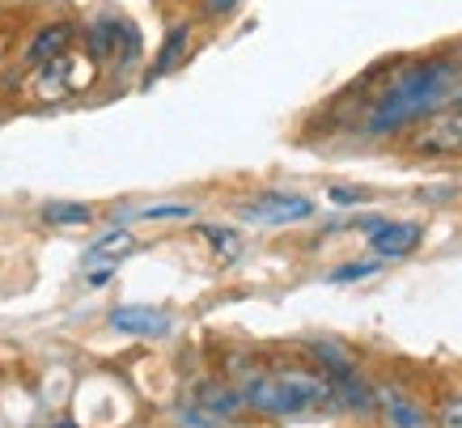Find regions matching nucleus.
Segmentation results:
<instances>
[{
    "label": "nucleus",
    "mask_w": 462,
    "mask_h": 428,
    "mask_svg": "<svg viewBox=\"0 0 462 428\" xmlns=\"http://www.w3.org/2000/svg\"><path fill=\"white\" fill-rule=\"evenodd\" d=\"M314 204H310L306 195H293V191H263L254 195L251 204L238 208L242 221L251 225H289V221H306Z\"/></svg>",
    "instance_id": "39448f33"
},
{
    "label": "nucleus",
    "mask_w": 462,
    "mask_h": 428,
    "mask_svg": "<svg viewBox=\"0 0 462 428\" xmlns=\"http://www.w3.org/2000/svg\"><path fill=\"white\" fill-rule=\"evenodd\" d=\"M319 357L322 365H327V373H331V395H344V403L348 407H374V395H369V386H365L361 377H356V369H352V360L339 352L336 344H319Z\"/></svg>",
    "instance_id": "0eeeda50"
},
{
    "label": "nucleus",
    "mask_w": 462,
    "mask_h": 428,
    "mask_svg": "<svg viewBox=\"0 0 462 428\" xmlns=\"http://www.w3.org/2000/svg\"><path fill=\"white\" fill-rule=\"evenodd\" d=\"M85 47H89V60H115L124 56V64L141 56V34L127 26V22H115V17H98L85 30Z\"/></svg>",
    "instance_id": "20e7f679"
},
{
    "label": "nucleus",
    "mask_w": 462,
    "mask_h": 428,
    "mask_svg": "<svg viewBox=\"0 0 462 428\" xmlns=\"http://www.w3.org/2000/svg\"><path fill=\"white\" fill-rule=\"evenodd\" d=\"M111 327L124 335H144V340H157V335H170V314L166 310H153V305H119L111 314Z\"/></svg>",
    "instance_id": "1a4fd4ad"
},
{
    "label": "nucleus",
    "mask_w": 462,
    "mask_h": 428,
    "mask_svg": "<svg viewBox=\"0 0 462 428\" xmlns=\"http://www.w3.org/2000/svg\"><path fill=\"white\" fill-rule=\"evenodd\" d=\"M365 229H369V247L378 250L382 259H403L424 242V225L416 221H399V225L365 221Z\"/></svg>",
    "instance_id": "6e6552de"
},
{
    "label": "nucleus",
    "mask_w": 462,
    "mask_h": 428,
    "mask_svg": "<svg viewBox=\"0 0 462 428\" xmlns=\"http://www.w3.org/2000/svg\"><path fill=\"white\" fill-rule=\"evenodd\" d=\"M242 399L254 412L267 415H297L310 412L319 403L331 399V382L327 377H314L306 369H254L246 382H242Z\"/></svg>",
    "instance_id": "f03ea898"
},
{
    "label": "nucleus",
    "mask_w": 462,
    "mask_h": 428,
    "mask_svg": "<svg viewBox=\"0 0 462 428\" xmlns=\"http://www.w3.org/2000/svg\"><path fill=\"white\" fill-rule=\"evenodd\" d=\"M411 149L424 157H446V153H462V102L449 111L433 115L429 124L411 136Z\"/></svg>",
    "instance_id": "423d86ee"
},
{
    "label": "nucleus",
    "mask_w": 462,
    "mask_h": 428,
    "mask_svg": "<svg viewBox=\"0 0 462 428\" xmlns=\"http://www.w3.org/2000/svg\"><path fill=\"white\" fill-rule=\"evenodd\" d=\"M374 403H382V412H386V424L391 428H433V420L424 415V407L407 399L403 390H378Z\"/></svg>",
    "instance_id": "9d476101"
},
{
    "label": "nucleus",
    "mask_w": 462,
    "mask_h": 428,
    "mask_svg": "<svg viewBox=\"0 0 462 428\" xmlns=\"http://www.w3.org/2000/svg\"><path fill=\"white\" fill-rule=\"evenodd\" d=\"M212 9H229V5H238V0H208Z\"/></svg>",
    "instance_id": "412c9836"
},
{
    "label": "nucleus",
    "mask_w": 462,
    "mask_h": 428,
    "mask_svg": "<svg viewBox=\"0 0 462 428\" xmlns=\"http://www.w3.org/2000/svg\"><path fill=\"white\" fill-rule=\"evenodd\" d=\"M196 407H199V412H208L212 420H229V415H238L242 407H246V399H242V390L204 382V386H199V395H196Z\"/></svg>",
    "instance_id": "f8f14e48"
},
{
    "label": "nucleus",
    "mask_w": 462,
    "mask_h": 428,
    "mask_svg": "<svg viewBox=\"0 0 462 428\" xmlns=\"http://www.w3.org/2000/svg\"><path fill=\"white\" fill-rule=\"evenodd\" d=\"M378 267H382L378 259H374V263H348V267H336V272H331V280H361V276H374Z\"/></svg>",
    "instance_id": "a211bd4d"
},
{
    "label": "nucleus",
    "mask_w": 462,
    "mask_h": 428,
    "mask_svg": "<svg viewBox=\"0 0 462 428\" xmlns=\"http://www.w3.org/2000/svg\"><path fill=\"white\" fill-rule=\"evenodd\" d=\"M365 191H356V187H336L331 191V204H361Z\"/></svg>",
    "instance_id": "aec40b11"
},
{
    "label": "nucleus",
    "mask_w": 462,
    "mask_h": 428,
    "mask_svg": "<svg viewBox=\"0 0 462 428\" xmlns=\"http://www.w3.org/2000/svg\"><path fill=\"white\" fill-rule=\"evenodd\" d=\"M42 221L47 225H89L94 212L85 204H47L42 208Z\"/></svg>",
    "instance_id": "dca6fc26"
},
{
    "label": "nucleus",
    "mask_w": 462,
    "mask_h": 428,
    "mask_svg": "<svg viewBox=\"0 0 462 428\" xmlns=\"http://www.w3.org/2000/svg\"><path fill=\"white\" fill-rule=\"evenodd\" d=\"M199 234L208 237L212 250H217L225 263H234L242 255V237L234 234V229H225V225H199Z\"/></svg>",
    "instance_id": "2eb2a0df"
},
{
    "label": "nucleus",
    "mask_w": 462,
    "mask_h": 428,
    "mask_svg": "<svg viewBox=\"0 0 462 428\" xmlns=\"http://www.w3.org/2000/svg\"><path fill=\"white\" fill-rule=\"evenodd\" d=\"M132 247H136V237L127 234V229H111V234H102L94 247L85 250V267H89V272H94V267H102V263H106V267H115V263L124 259Z\"/></svg>",
    "instance_id": "ddd939ff"
},
{
    "label": "nucleus",
    "mask_w": 462,
    "mask_h": 428,
    "mask_svg": "<svg viewBox=\"0 0 462 428\" xmlns=\"http://www.w3.org/2000/svg\"><path fill=\"white\" fill-rule=\"evenodd\" d=\"M187 39H191V30H187V26L170 30L166 42H162V56H157V64H153V77H162V72H170L174 64H179L182 51H187Z\"/></svg>",
    "instance_id": "4468645a"
},
{
    "label": "nucleus",
    "mask_w": 462,
    "mask_h": 428,
    "mask_svg": "<svg viewBox=\"0 0 462 428\" xmlns=\"http://www.w3.org/2000/svg\"><path fill=\"white\" fill-rule=\"evenodd\" d=\"M51 428H77V424H51Z\"/></svg>",
    "instance_id": "4be33fe9"
},
{
    "label": "nucleus",
    "mask_w": 462,
    "mask_h": 428,
    "mask_svg": "<svg viewBox=\"0 0 462 428\" xmlns=\"http://www.w3.org/2000/svg\"><path fill=\"white\" fill-rule=\"evenodd\" d=\"M437 428H462V399L441 403V420H437Z\"/></svg>",
    "instance_id": "6ab92c4d"
},
{
    "label": "nucleus",
    "mask_w": 462,
    "mask_h": 428,
    "mask_svg": "<svg viewBox=\"0 0 462 428\" xmlns=\"http://www.w3.org/2000/svg\"><path fill=\"white\" fill-rule=\"evenodd\" d=\"M72 22H56V26H42L34 39H30V47H26V60L30 64H47V60H56V56H64L69 51V42H72Z\"/></svg>",
    "instance_id": "9b49d317"
},
{
    "label": "nucleus",
    "mask_w": 462,
    "mask_h": 428,
    "mask_svg": "<svg viewBox=\"0 0 462 428\" xmlns=\"http://www.w3.org/2000/svg\"><path fill=\"white\" fill-rule=\"evenodd\" d=\"M141 217L144 221H187V217H191V208L187 204H157V208H144Z\"/></svg>",
    "instance_id": "f3484780"
},
{
    "label": "nucleus",
    "mask_w": 462,
    "mask_h": 428,
    "mask_svg": "<svg viewBox=\"0 0 462 428\" xmlns=\"http://www.w3.org/2000/svg\"><path fill=\"white\" fill-rule=\"evenodd\" d=\"M449 81H454V69L441 64V60H429V64H416L407 69L399 81L382 94V102L369 111V132L382 136V132H394L403 127L407 119H420L424 111H433L437 102H446Z\"/></svg>",
    "instance_id": "f257e3e1"
},
{
    "label": "nucleus",
    "mask_w": 462,
    "mask_h": 428,
    "mask_svg": "<svg viewBox=\"0 0 462 428\" xmlns=\"http://www.w3.org/2000/svg\"><path fill=\"white\" fill-rule=\"evenodd\" d=\"M89 77H94V69L85 64V56L64 51V56L47 60V64H34V77L26 81V89H30L34 102H64L69 94L85 89Z\"/></svg>",
    "instance_id": "7ed1b4c3"
}]
</instances>
